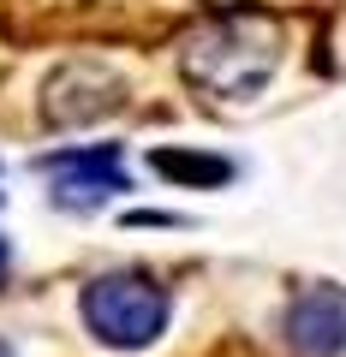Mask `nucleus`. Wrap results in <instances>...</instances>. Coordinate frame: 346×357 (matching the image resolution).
Instances as JSON below:
<instances>
[{"instance_id":"f257e3e1","label":"nucleus","mask_w":346,"mask_h":357,"mask_svg":"<svg viewBox=\"0 0 346 357\" xmlns=\"http://www.w3.org/2000/svg\"><path fill=\"white\" fill-rule=\"evenodd\" d=\"M185 77L209 96H227V102H251L257 89L275 77L281 66V30H275L269 13H221L209 18L203 30L185 36V54H180Z\"/></svg>"},{"instance_id":"f03ea898","label":"nucleus","mask_w":346,"mask_h":357,"mask_svg":"<svg viewBox=\"0 0 346 357\" xmlns=\"http://www.w3.org/2000/svg\"><path fill=\"white\" fill-rule=\"evenodd\" d=\"M84 321L114 351H143L167 328V292L150 274H131V268L126 274H102V280L84 286Z\"/></svg>"},{"instance_id":"7ed1b4c3","label":"nucleus","mask_w":346,"mask_h":357,"mask_svg":"<svg viewBox=\"0 0 346 357\" xmlns=\"http://www.w3.org/2000/svg\"><path fill=\"white\" fill-rule=\"evenodd\" d=\"M42 178L54 185V208H72V215H90V208L114 203L120 191H131L126 155L120 143H90V149H60L42 155Z\"/></svg>"},{"instance_id":"20e7f679","label":"nucleus","mask_w":346,"mask_h":357,"mask_svg":"<svg viewBox=\"0 0 346 357\" xmlns=\"http://www.w3.org/2000/svg\"><path fill=\"white\" fill-rule=\"evenodd\" d=\"M287 345L298 357H340L346 351V298L334 286L298 292L287 310Z\"/></svg>"},{"instance_id":"39448f33","label":"nucleus","mask_w":346,"mask_h":357,"mask_svg":"<svg viewBox=\"0 0 346 357\" xmlns=\"http://www.w3.org/2000/svg\"><path fill=\"white\" fill-rule=\"evenodd\" d=\"M150 167L161 178H180V185H227L233 178V161H221V155H192V149H155Z\"/></svg>"},{"instance_id":"423d86ee","label":"nucleus","mask_w":346,"mask_h":357,"mask_svg":"<svg viewBox=\"0 0 346 357\" xmlns=\"http://www.w3.org/2000/svg\"><path fill=\"white\" fill-rule=\"evenodd\" d=\"M6 268H13V250H6V238H0V280H6Z\"/></svg>"},{"instance_id":"0eeeda50","label":"nucleus","mask_w":346,"mask_h":357,"mask_svg":"<svg viewBox=\"0 0 346 357\" xmlns=\"http://www.w3.org/2000/svg\"><path fill=\"white\" fill-rule=\"evenodd\" d=\"M0 357H13V345H6V340H0Z\"/></svg>"}]
</instances>
